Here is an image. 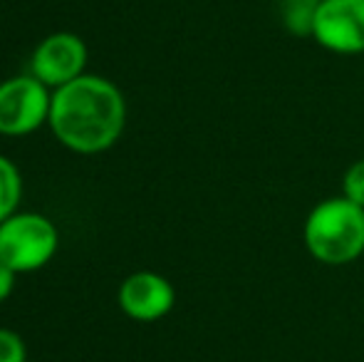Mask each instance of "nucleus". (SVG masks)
<instances>
[{
  "instance_id": "nucleus-7",
  "label": "nucleus",
  "mask_w": 364,
  "mask_h": 362,
  "mask_svg": "<svg viewBox=\"0 0 364 362\" xmlns=\"http://www.w3.org/2000/svg\"><path fill=\"white\" fill-rule=\"evenodd\" d=\"M117 300L127 318L136 323H156L171 313L176 303V290L161 273L136 271L122 280Z\"/></svg>"
},
{
  "instance_id": "nucleus-5",
  "label": "nucleus",
  "mask_w": 364,
  "mask_h": 362,
  "mask_svg": "<svg viewBox=\"0 0 364 362\" xmlns=\"http://www.w3.org/2000/svg\"><path fill=\"white\" fill-rule=\"evenodd\" d=\"M312 38L337 55L364 53V0H320Z\"/></svg>"
},
{
  "instance_id": "nucleus-9",
  "label": "nucleus",
  "mask_w": 364,
  "mask_h": 362,
  "mask_svg": "<svg viewBox=\"0 0 364 362\" xmlns=\"http://www.w3.org/2000/svg\"><path fill=\"white\" fill-rule=\"evenodd\" d=\"M342 196L350 198L352 203L364 208V159L355 161L350 169L345 171L342 179Z\"/></svg>"
},
{
  "instance_id": "nucleus-4",
  "label": "nucleus",
  "mask_w": 364,
  "mask_h": 362,
  "mask_svg": "<svg viewBox=\"0 0 364 362\" xmlns=\"http://www.w3.org/2000/svg\"><path fill=\"white\" fill-rule=\"evenodd\" d=\"M53 90L35 75H18L0 82V134L25 137L50 122Z\"/></svg>"
},
{
  "instance_id": "nucleus-10",
  "label": "nucleus",
  "mask_w": 364,
  "mask_h": 362,
  "mask_svg": "<svg viewBox=\"0 0 364 362\" xmlns=\"http://www.w3.org/2000/svg\"><path fill=\"white\" fill-rule=\"evenodd\" d=\"M25 360H28L25 340L15 330L0 328V362H25Z\"/></svg>"
},
{
  "instance_id": "nucleus-6",
  "label": "nucleus",
  "mask_w": 364,
  "mask_h": 362,
  "mask_svg": "<svg viewBox=\"0 0 364 362\" xmlns=\"http://www.w3.org/2000/svg\"><path fill=\"white\" fill-rule=\"evenodd\" d=\"M87 45L75 33H53L40 40L30 58V75L48 85L50 90L65 87L68 82L82 78L87 68Z\"/></svg>"
},
{
  "instance_id": "nucleus-11",
  "label": "nucleus",
  "mask_w": 364,
  "mask_h": 362,
  "mask_svg": "<svg viewBox=\"0 0 364 362\" xmlns=\"http://www.w3.org/2000/svg\"><path fill=\"white\" fill-rule=\"evenodd\" d=\"M15 280H18V273H15L13 268L5 266V263L0 261V303H5V300H8L10 295H13Z\"/></svg>"
},
{
  "instance_id": "nucleus-2",
  "label": "nucleus",
  "mask_w": 364,
  "mask_h": 362,
  "mask_svg": "<svg viewBox=\"0 0 364 362\" xmlns=\"http://www.w3.org/2000/svg\"><path fill=\"white\" fill-rule=\"evenodd\" d=\"M302 238L315 261L347 266L364 253V208L345 196L325 198L307 213Z\"/></svg>"
},
{
  "instance_id": "nucleus-1",
  "label": "nucleus",
  "mask_w": 364,
  "mask_h": 362,
  "mask_svg": "<svg viewBox=\"0 0 364 362\" xmlns=\"http://www.w3.org/2000/svg\"><path fill=\"white\" fill-rule=\"evenodd\" d=\"M50 129L75 154H100L119 142L127 124L122 90L102 75H82L53 90Z\"/></svg>"
},
{
  "instance_id": "nucleus-3",
  "label": "nucleus",
  "mask_w": 364,
  "mask_h": 362,
  "mask_svg": "<svg viewBox=\"0 0 364 362\" xmlns=\"http://www.w3.org/2000/svg\"><path fill=\"white\" fill-rule=\"evenodd\" d=\"M60 246L58 226L35 211H18L0 223V261L15 273H33L55 258Z\"/></svg>"
},
{
  "instance_id": "nucleus-8",
  "label": "nucleus",
  "mask_w": 364,
  "mask_h": 362,
  "mask_svg": "<svg viewBox=\"0 0 364 362\" xmlns=\"http://www.w3.org/2000/svg\"><path fill=\"white\" fill-rule=\"evenodd\" d=\"M20 198H23V176L15 161L0 154V223L18 213Z\"/></svg>"
}]
</instances>
